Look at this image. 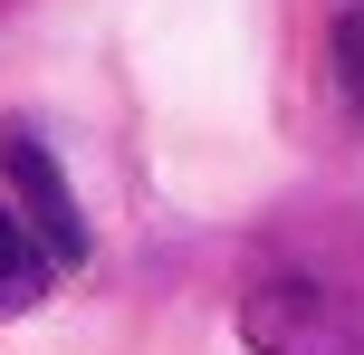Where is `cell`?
Wrapping results in <instances>:
<instances>
[{"instance_id":"cell-1","label":"cell","mask_w":364,"mask_h":355,"mask_svg":"<svg viewBox=\"0 0 364 355\" xmlns=\"http://www.w3.org/2000/svg\"><path fill=\"white\" fill-rule=\"evenodd\" d=\"M250 355H364V298L336 279H259L240 298Z\"/></svg>"},{"instance_id":"cell-2","label":"cell","mask_w":364,"mask_h":355,"mask_svg":"<svg viewBox=\"0 0 364 355\" xmlns=\"http://www.w3.org/2000/svg\"><path fill=\"white\" fill-rule=\"evenodd\" d=\"M0 173H10L19 231H29L58 269H77V260H87V221H77V192H68V173H58V154L38 144V134L10 125V134H0Z\"/></svg>"},{"instance_id":"cell-3","label":"cell","mask_w":364,"mask_h":355,"mask_svg":"<svg viewBox=\"0 0 364 355\" xmlns=\"http://www.w3.org/2000/svg\"><path fill=\"white\" fill-rule=\"evenodd\" d=\"M48 279H58V260L19 231V211L0 202V317H29V307L48 298Z\"/></svg>"},{"instance_id":"cell-4","label":"cell","mask_w":364,"mask_h":355,"mask_svg":"<svg viewBox=\"0 0 364 355\" xmlns=\"http://www.w3.org/2000/svg\"><path fill=\"white\" fill-rule=\"evenodd\" d=\"M336 68H346V87H355V106H364V0L346 10V29H336Z\"/></svg>"}]
</instances>
